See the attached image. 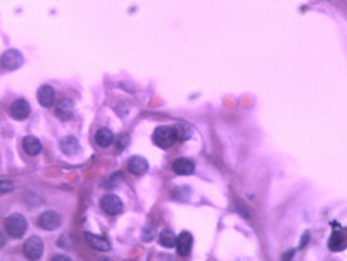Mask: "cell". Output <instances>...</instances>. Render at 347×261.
I'll return each mask as SVG.
<instances>
[{"label":"cell","mask_w":347,"mask_h":261,"mask_svg":"<svg viewBox=\"0 0 347 261\" xmlns=\"http://www.w3.org/2000/svg\"><path fill=\"white\" fill-rule=\"evenodd\" d=\"M26 228H28V222L22 214L15 213L5 220V230L9 237H12L13 239H20L24 237Z\"/></svg>","instance_id":"1"},{"label":"cell","mask_w":347,"mask_h":261,"mask_svg":"<svg viewBox=\"0 0 347 261\" xmlns=\"http://www.w3.org/2000/svg\"><path fill=\"white\" fill-rule=\"evenodd\" d=\"M153 141L161 149H168L178 141L174 127H158L153 133Z\"/></svg>","instance_id":"2"},{"label":"cell","mask_w":347,"mask_h":261,"mask_svg":"<svg viewBox=\"0 0 347 261\" xmlns=\"http://www.w3.org/2000/svg\"><path fill=\"white\" fill-rule=\"evenodd\" d=\"M0 63H1V65L4 67L5 70L16 71L24 64V55L18 50H7L0 57Z\"/></svg>","instance_id":"3"},{"label":"cell","mask_w":347,"mask_h":261,"mask_svg":"<svg viewBox=\"0 0 347 261\" xmlns=\"http://www.w3.org/2000/svg\"><path fill=\"white\" fill-rule=\"evenodd\" d=\"M24 253L29 260H38L43 253V242L39 237H30L24 243Z\"/></svg>","instance_id":"4"},{"label":"cell","mask_w":347,"mask_h":261,"mask_svg":"<svg viewBox=\"0 0 347 261\" xmlns=\"http://www.w3.org/2000/svg\"><path fill=\"white\" fill-rule=\"evenodd\" d=\"M60 224L61 217L55 210H47V212L42 213L38 218V226L46 230V231H54V230L59 228Z\"/></svg>","instance_id":"5"},{"label":"cell","mask_w":347,"mask_h":261,"mask_svg":"<svg viewBox=\"0 0 347 261\" xmlns=\"http://www.w3.org/2000/svg\"><path fill=\"white\" fill-rule=\"evenodd\" d=\"M101 208L109 216H116L123 210V203L116 195H106L101 200Z\"/></svg>","instance_id":"6"},{"label":"cell","mask_w":347,"mask_h":261,"mask_svg":"<svg viewBox=\"0 0 347 261\" xmlns=\"http://www.w3.org/2000/svg\"><path fill=\"white\" fill-rule=\"evenodd\" d=\"M9 114L16 120H24L30 115V105L25 99H16L9 107Z\"/></svg>","instance_id":"7"},{"label":"cell","mask_w":347,"mask_h":261,"mask_svg":"<svg viewBox=\"0 0 347 261\" xmlns=\"http://www.w3.org/2000/svg\"><path fill=\"white\" fill-rule=\"evenodd\" d=\"M192 244H193V238L192 235L187 231H184L176 238V251L179 253L180 256H188L191 249H192Z\"/></svg>","instance_id":"8"},{"label":"cell","mask_w":347,"mask_h":261,"mask_svg":"<svg viewBox=\"0 0 347 261\" xmlns=\"http://www.w3.org/2000/svg\"><path fill=\"white\" fill-rule=\"evenodd\" d=\"M85 239L86 242H88V244H89L91 248L97 249V251H99V252H107V251H110L111 249L110 242L107 241V238L105 237L95 235V234L86 233Z\"/></svg>","instance_id":"9"},{"label":"cell","mask_w":347,"mask_h":261,"mask_svg":"<svg viewBox=\"0 0 347 261\" xmlns=\"http://www.w3.org/2000/svg\"><path fill=\"white\" fill-rule=\"evenodd\" d=\"M128 170L135 175H144L149 170V163L141 155H135L128 161Z\"/></svg>","instance_id":"10"},{"label":"cell","mask_w":347,"mask_h":261,"mask_svg":"<svg viewBox=\"0 0 347 261\" xmlns=\"http://www.w3.org/2000/svg\"><path fill=\"white\" fill-rule=\"evenodd\" d=\"M172 170L178 175H191L195 171V163L188 158H178L172 163Z\"/></svg>","instance_id":"11"},{"label":"cell","mask_w":347,"mask_h":261,"mask_svg":"<svg viewBox=\"0 0 347 261\" xmlns=\"http://www.w3.org/2000/svg\"><path fill=\"white\" fill-rule=\"evenodd\" d=\"M74 103L71 101L70 98L61 99L56 107V116L61 120H70L73 116Z\"/></svg>","instance_id":"12"},{"label":"cell","mask_w":347,"mask_h":261,"mask_svg":"<svg viewBox=\"0 0 347 261\" xmlns=\"http://www.w3.org/2000/svg\"><path fill=\"white\" fill-rule=\"evenodd\" d=\"M59 148L66 155H73L80 150V144H78V140L73 136H66L60 140Z\"/></svg>","instance_id":"13"},{"label":"cell","mask_w":347,"mask_h":261,"mask_svg":"<svg viewBox=\"0 0 347 261\" xmlns=\"http://www.w3.org/2000/svg\"><path fill=\"white\" fill-rule=\"evenodd\" d=\"M38 97V102L39 105L43 107H51L54 103V99H55V92L51 86L49 85H43L38 89L37 93Z\"/></svg>","instance_id":"14"},{"label":"cell","mask_w":347,"mask_h":261,"mask_svg":"<svg viewBox=\"0 0 347 261\" xmlns=\"http://www.w3.org/2000/svg\"><path fill=\"white\" fill-rule=\"evenodd\" d=\"M22 148L29 155H38L42 151L41 141L36 136H26L22 140Z\"/></svg>","instance_id":"15"},{"label":"cell","mask_w":347,"mask_h":261,"mask_svg":"<svg viewBox=\"0 0 347 261\" xmlns=\"http://www.w3.org/2000/svg\"><path fill=\"white\" fill-rule=\"evenodd\" d=\"M95 143L98 144L101 148L110 147L111 144L114 143V135L109 128H101V130L95 133Z\"/></svg>","instance_id":"16"},{"label":"cell","mask_w":347,"mask_h":261,"mask_svg":"<svg viewBox=\"0 0 347 261\" xmlns=\"http://www.w3.org/2000/svg\"><path fill=\"white\" fill-rule=\"evenodd\" d=\"M160 244L164 248H172L176 244V235L171 230H164L160 235Z\"/></svg>","instance_id":"17"},{"label":"cell","mask_w":347,"mask_h":261,"mask_svg":"<svg viewBox=\"0 0 347 261\" xmlns=\"http://www.w3.org/2000/svg\"><path fill=\"white\" fill-rule=\"evenodd\" d=\"M174 128H175V135H176V140H178V141H185V140L189 139V137H191V135H192L191 130H189V128H187V127L176 126V127H174Z\"/></svg>","instance_id":"18"},{"label":"cell","mask_w":347,"mask_h":261,"mask_svg":"<svg viewBox=\"0 0 347 261\" xmlns=\"http://www.w3.org/2000/svg\"><path fill=\"white\" fill-rule=\"evenodd\" d=\"M13 183L11 180H0V195L8 193L13 189Z\"/></svg>","instance_id":"19"},{"label":"cell","mask_w":347,"mask_h":261,"mask_svg":"<svg viewBox=\"0 0 347 261\" xmlns=\"http://www.w3.org/2000/svg\"><path fill=\"white\" fill-rule=\"evenodd\" d=\"M129 144V136L128 135H120L118 141H116V148L118 149H126Z\"/></svg>","instance_id":"20"},{"label":"cell","mask_w":347,"mask_h":261,"mask_svg":"<svg viewBox=\"0 0 347 261\" xmlns=\"http://www.w3.org/2000/svg\"><path fill=\"white\" fill-rule=\"evenodd\" d=\"M5 242H7V239H5L4 234L0 231V248H1V247L5 244Z\"/></svg>","instance_id":"21"},{"label":"cell","mask_w":347,"mask_h":261,"mask_svg":"<svg viewBox=\"0 0 347 261\" xmlns=\"http://www.w3.org/2000/svg\"><path fill=\"white\" fill-rule=\"evenodd\" d=\"M53 260H70L68 257H64V256H60V255H57V257H54Z\"/></svg>","instance_id":"22"}]
</instances>
